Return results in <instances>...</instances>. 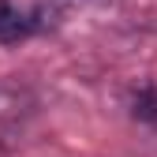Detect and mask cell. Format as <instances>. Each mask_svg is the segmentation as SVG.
Instances as JSON below:
<instances>
[{"mask_svg":"<svg viewBox=\"0 0 157 157\" xmlns=\"http://www.w3.org/2000/svg\"><path fill=\"white\" fill-rule=\"evenodd\" d=\"M45 8H23L15 0H0V45H19L45 26Z\"/></svg>","mask_w":157,"mask_h":157,"instance_id":"6da1fadb","label":"cell"},{"mask_svg":"<svg viewBox=\"0 0 157 157\" xmlns=\"http://www.w3.org/2000/svg\"><path fill=\"white\" fill-rule=\"evenodd\" d=\"M34 116V97L19 86H0V146L11 142Z\"/></svg>","mask_w":157,"mask_h":157,"instance_id":"7a4b0ae2","label":"cell"},{"mask_svg":"<svg viewBox=\"0 0 157 157\" xmlns=\"http://www.w3.org/2000/svg\"><path fill=\"white\" fill-rule=\"evenodd\" d=\"M135 116H139V120H157V90L153 86H146L135 97Z\"/></svg>","mask_w":157,"mask_h":157,"instance_id":"3957f363","label":"cell"},{"mask_svg":"<svg viewBox=\"0 0 157 157\" xmlns=\"http://www.w3.org/2000/svg\"><path fill=\"white\" fill-rule=\"evenodd\" d=\"M75 4H109V0H75Z\"/></svg>","mask_w":157,"mask_h":157,"instance_id":"277c9868","label":"cell"}]
</instances>
